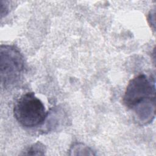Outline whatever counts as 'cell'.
Instances as JSON below:
<instances>
[{
	"label": "cell",
	"mask_w": 156,
	"mask_h": 156,
	"mask_svg": "<svg viewBox=\"0 0 156 156\" xmlns=\"http://www.w3.org/2000/svg\"><path fill=\"white\" fill-rule=\"evenodd\" d=\"M122 102L132 110L141 125L149 124L155 114V80L154 77L141 74L131 79L125 91Z\"/></svg>",
	"instance_id": "cell-1"
},
{
	"label": "cell",
	"mask_w": 156,
	"mask_h": 156,
	"mask_svg": "<svg viewBox=\"0 0 156 156\" xmlns=\"http://www.w3.org/2000/svg\"><path fill=\"white\" fill-rule=\"evenodd\" d=\"M13 114L17 122L26 128H34L44 124L48 112L41 101L34 92L21 96L15 102Z\"/></svg>",
	"instance_id": "cell-2"
},
{
	"label": "cell",
	"mask_w": 156,
	"mask_h": 156,
	"mask_svg": "<svg viewBox=\"0 0 156 156\" xmlns=\"http://www.w3.org/2000/svg\"><path fill=\"white\" fill-rule=\"evenodd\" d=\"M24 69V57L20 50L13 45L2 44L0 47L1 82L4 88L16 83Z\"/></svg>",
	"instance_id": "cell-3"
},
{
	"label": "cell",
	"mask_w": 156,
	"mask_h": 156,
	"mask_svg": "<svg viewBox=\"0 0 156 156\" xmlns=\"http://www.w3.org/2000/svg\"><path fill=\"white\" fill-rule=\"evenodd\" d=\"M46 152L45 146L40 142H37L29 146L23 154L24 155H43Z\"/></svg>",
	"instance_id": "cell-4"
}]
</instances>
